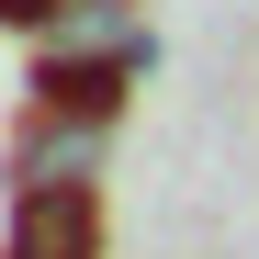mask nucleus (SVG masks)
I'll return each instance as SVG.
<instances>
[{
	"mask_svg": "<svg viewBox=\"0 0 259 259\" xmlns=\"http://www.w3.org/2000/svg\"><path fill=\"white\" fill-rule=\"evenodd\" d=\"M113 158V113H68V102H34L23 136H12V192H91Z\"/></svg>",
	"mask_w": 259,
	"mask_h": 259,
	"instance_id": "nucleus-1",
	"label": "nucleus"
},
{
	"mask_svg": "<svg viewBox=\"0 0 259 259\" xmlns=\"http://www.w3.org/2000/svg\"><path fill=\"white\" fill-rule=\"evenodd\" d=\"M34 46H46V68H158L147 0H57V23Z\"/></svg>",
	"mask_w": 259,
	"mask_h": 259,
	"instance_id": "nucleus-2",
	"label": "nucleus"
},
{
	"mask_svg": "<svg viewBox=\"0 0 259 259\" xmlns=\"http://www.w3.org/2000/svg\"><path fill=\"white\" fill-rule=\"evenodd\" d=\"M0 259H102L91 192H12V248Z\"/></svg>",
	"mask_w": 259,
	"mask_h": 259,
	"instance_id": "nucleus-3",
	"label": "nucleus"
},
{
	"mask_svg": "<svg viewBox=\"0 0 259 259\" xmlns=\"http://www.w3.org/2000/svg\"><path fill=\"white\" fill-rule=\"evenodd\" d=\"M147 68H46L34 79V102H68V113H124V91H136Z\"/></svg>",
	"mask_w": 259,
	"mask_h": 259,
	"instance_id": "nucleus-4",
	"label": "nucleus"
},
{
	"mask_svg": "<svg viewBox=\"0 0 259 259\" xmlns=\"http://www.w3.org/2000/svg\"><path fill=\"white\" fill-rule=\"evenodd\" d=\"M0 23H12V34H46V23H57V0H0Z\"/></svg>",
	"mask_w": 259,
	"mask_h": 259,
	"instance_id": "nucleus-5",
	"label": "nucleus"
}]
</instances>
